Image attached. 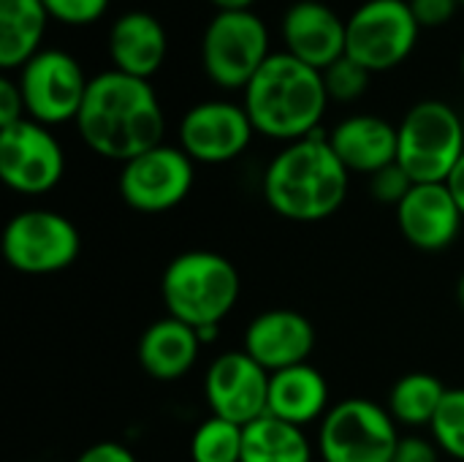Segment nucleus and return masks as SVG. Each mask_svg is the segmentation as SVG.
<instances>
[{
    "mask_svg": "<svg viewBox=\"0 0 464 462\" xmlns=\"http://www.w3.org/2000/svg\"><path fill=\"white\" fill-rule=\"evenodd\" d=\"M397 163L419 182H446L464 155V125L446 101H419L397 125Z\"/></svg>",
    "mask_w": 464,
    "mask_h": 462,
    "instance_id": "5",
    "label": "nucleus"
},
{
    "mask_svg": "<svg viewBox=\"0 0 464 462\" xmlns=\"http://www.w3.org/2000/svg\"><path fill=\"white\" fill-rule=\"evenodd\" d=\"M457 3H459V5H462V8H464V0H457Z\"/></svg>",
    "mask_w": 464,
    "mask_h": 462,
    "instance_id": "39",
    "label": "nucleus"
},
{
    "mask_svg": "<svg viewBox=\"0 0 464 462\" xmlns=\"http://www.w3.org/2000/svg\"><path fill=\"white\" fill-rule=\"evenodd\" d=\"M49 19L60 22V25H71V27H84L98 22L106 11L111 0H41Z\"/></svg>",
    "mask_w": 464,
    "mask_h": 462,
    "instance_id": "28",
    "label": "nucleus"
},
{
    "mask_svg": "<svg viewBox=\"0 0 464 462\" xmlns=\"http://www.w3.org/2000/svg\"><path fill=\"white\" fill-rule=\"evenodd\" d=\"M242 462H313V447L302 428L264 414L245 425Z\"/></svg>",
    "mask_w": 464,
    "mask_h": 462,
    "instance_id": "23",
    "label": "nucleus"
},
{
    "mask_svg": "<svg viewBox=\"0 0 464 462\" xmlns=\"http://www.w3.org/2000/svg\"><path fill=\"white\" fill-rule=\"evenodd\" d=\"M204 395L212 417L245 428L266 414L269 373L245 351H226L209 365Z\"/></svg>",
    "mask_w": 464,
    "mask_h": 462,
    "instance_id": "14",
    "label": "nucleus"
},
{
    "mask_svg": "<svg viewBox=\"0 0 464 462\" xmlns=\"http://www.w3.org/2000/svg\"><path fill=\"white\" fill-rule=\"evenodd\" d=\"M457 302H459V308H462L464 313V272L462 278H459V283H457Z\"/></svg>",
    "mask_w": 464,
    "mask_h": 462,
    "instance_id": "37",
    "label": "nucleus"
},
{
    "mask_svg": "<svg viewBox=\"0 0 464 462\" xmlns=\"http://www.w3.org/2000/svg\"><path fill=\"white\" fill-rule=\"evenodd\" d=\"M432 436L440 452L464 462V389H449L435 419Z\"/></svg>",
    "mask_w": 464,
    "mask_h": 462,
    "instance_id": "26",
    "label": "nucleus"
},
{
    "mask_svg": "<svg viewBox=\"0 0 464 462\" xmlns=\"http://www.w3.org/2000/svg\"><path fill=\"white\" fill-rule=\"evenodd\" d=\"M256 128L242 103L201 101L179 120V147L193 163H228L239 158Z\"/></svg>",
    "mask_w": 464,
    "mask_h": 462,
    "instance_id": "13",
    "label": "nucleus"
},
{
    "mask_svg": "<svg viewBox=\"0 0 464 462\" xmlns=\"http://www.w3.org/2000/svg\"><path fill=\"white\" fill-rule=\"evenodd\" d=\"M285 52L315 71H326L345 57L348 22L321 0H299L288 5L280 22Z\"/></svg>",
    "mask_w": 464,
    "mask_h": 462,
    "instance_id": "15",
    "label": "nucleus"
},
{
    "mask_svg": "<svg viewBox=\"0 0 464 462\" xmlns=\"http://www.w3.org/2000/svg\"><path fill=\"white\" fill-rule=\"evenodd\" d=\"M446 392L449 389L440 378L430 373H408L389 392V414L394 417V422L408 428L432 425Z\"/></svg>",
    "mask_w": 464,
    "mask_h": 462,
    "instance_id": "24",
    "label": "nucleus"
},
{
    "mask_svg": "<svg viewBox=\"0 0 464 462\" xmlns=\"http://www.w3.org/2000/svg\"><path fill=\"white\" fill-rule=\"evenodd\" d=\"M201 351L193 327L166 316L150 324L139 340V365L155 381H177L190 373Z\"/></svg>",
    "mask_w": 464,
    "mask_h": 462,
    "instance_id": "21",
    "label": "nucleus"
},
{
    "mask_svg": "<svg viewBox=\"0 0 464 462\" xmlns=\"http://www.w3.org/2000/svg\"><path fill=\"white\" fill-rule=\"evenodd\" d=\"M76 131L95 155L128 163L163 144L166 117L147 79L109 68L90 79Z\"/></svg>",
    "mask_w": 464,
    "mask_h": 462,
    "instance_id": "1",
    "label": "nucleus"
},
{
    "mask_svg": "<svg viewBox=\"0 0 464 462\" xmlns=\"http://www.w3.org/2000/svg\"><path fill=\"white\" fill-rule=\"evenodd\" d=\"M413 185L416 182L411 180V174L400 163H392V166L370 174V193L375 196V202L394 207V210L405 202V196L411 193Z\"/></svg>",
    "mask_w": 464,
    "mask_h": 462,
    "instance_id": "29",
    "label": "nucleus"
},
{
    "mask_svg": "<svg viewBox=\"0 0 464 462\" xmlns=\"http://www.w3.org/2000/svg\"><path fill=\"white\" fill-rule=\"evenodd\" d=\"M462 76H464V52H462Z\"/></svg>",
    "mask_w": 464,
    "mask_h": 462,
    "instance_id": "38",
    "label": "nucleus"
},
{
    "mask_svg": "<svg viewBox=\"0 0 464 462\" xmlns=\"http://www.w3.org/2000/svg\"><path fill=\"white\" fill-rule=\"evenodd\" d=\"M329 411V384L310 362L269 373L266 414L294 428L324 419Z\"/></svg>",
    "mask_w": 464,
    "mask_h": 462,
    "instance_id": "20",
    "label": "nucleus"
},
{
    "mask_svg": "<svg viewBox=\"0 0 464 462\" xmlns=\"http://www.w3.org/2000/svg\"><path fill=\"white\" fill-rule=\"evenodd\" d=\"M49 14L41 0H0V68L16 71L41 52Z\"/></svg>",
    "mask_w": 464,
    "mask_h": 462,
    "instance_id": "22",
    "label": "nucleus"
},
{
    "mask_svg": "<svg viewBox=\"0 0 464 462\" xmlns=\"http://www.w3.org/2000/svg\"><path fill=\"white\" fill-rule=\"evenodd\" d=\"M408 3L421 27H440L451 22L459 8L457 0H408Z\"/></svg>",
    "mask_w": 464,
    "mask_h": 462,
    "instance_id": "30",
    "label": "nucleus"
},
{
    "mask_svg": "<svg viewBox=\"0 0 464 462\" xmlns=\"http://www.w3.org/2000/svg\"><path fill=\"white\" fill-rule=\"evenodd\" d=\"M370 71L364 65H359L356 60H351L348 54L340 57L337 63H332L324 71V84H326V95L329 101L337 103H351L356 98H362L370 87Z\"/></svg>",
    "mask_w": 464,
    "mask_h": 462,
    "instance_id": "27",
    "label": "nucleus"
},
{
    "mask_svg": "<svg viewBox=\"0 0 464 462\" xmlns=\"http://www.w3.org/2000/svg\"><path fill=\"white\" fill-rule=\"evenodd\" d=\"M24 117H27V112H24V98H22L19 82L11 76H3L0 79V128H8Z\"/></svg>",
    "mask_w": 464,
    "mask_h": 462,
    "instance_id": "31",
    "label": "nucleus"
},
{
    "mask_svg": "<svg viewBox=\"0 0 464 462\" xmlns=\"http://www.w3.org/2000/svg\"><path fill=\"white\" fill-rule=\"evenodd\" d=\"M79 251V229L52 210L16 212L3 229V256L22 275L63 272L76 261Z\"/></svg>",
    "mask_w": 464,
    "mask_h": 462,
    "instance_id": "9",
    "label": "nucleus"
},
{
    "mask_svg": "<svg viewBox=\"0 0 464 462\" xmlns=\"http://www.w3.org/2000/svg\"><path fill=\"white\" fill-rule=\"evenodd\" d=\"M242 436L245 428L220 417L201 422L190 438L193 462H242Z\"/></svg>",
    "mask_w": 464,
    "mask_h": 462,
    "instance_id": "25",
    "label": "nucleus"
},
{
    "mask_svg": "<svg viewBox=\"0 0 464 462\" xmlns=\"http://www.w3.org/2000/svg\"><path fill=\"white\" fill-rule=\"evenodd\" d=\"M242 93V106L256 133L288 144L321 131L329 103L324 74L304 65L285 49L272 52Z\"/></svg>",
    "mask_w": 464,
    "mask_h": 462,
    "instance_id": "3",
    "label": "nucleus"
},
{
    "mask_svg": "<svg viewBox=\"0 0 464 462\" xmlns=\"http://www.w3.org/2000/svg\"><path fill=\"white\" fill-rule=\"evenodd\" d=\"M446 185H449L451 196L457 199V204H459V210H462L464 215V155L459 158V163L454 166V172H451V177L446 180Z\"/></svg>",
    "mask_w": 464,
    "mask_h": 462,
    "instance_id": "34",
    "label": "nucleus"
},
{
    "mask_svg": "<svg viewBox=\"0 0 464 462\" xmlns=\"http://www.w3.org/2000/svg\"><path fill=\"white\" fill-rule=\"evenodd\" d=\"M106 49H109L114 71L150 82L166 60L169 38L158 16L136 8V11L120 14L111 22Z\"/></svg>",
    "mask_w": 464,
    "mask_h": 462,
    "instance_id": "18",
    "label": "nucleus"
},
{
    "mask_svg": "<svg viewBox=\"0 0 464 462\" xmlns=\"http://www.w3.org/2000/svg\"><path fill=\"white\" fill-rule=\"evenodd\" d=\"M348 169L329 136L315 131L285 144L264 172V199L285 221L315 223L334 215L348 199Z\"/></svg>",
    "mask_w": 464,
    "mask_h": 462,
    "instance_id": "2",
    "label": "nucleus"
},
{
    "mask_svg": "<svg viewBox=\"0 0 464 462\" xmlns=\"http://www.w3.org/2000/svg\"><path fill=\"white\" fill-rule=\"evenodd\" d=\"M65 172V152L54 133L24 117L8 128H0V177L24 196L52 191Z\"/></svg>",
    "mask_w": 464,
    "mask_h": 462,
    "instance_id": "12",
    "label": "nucleus"
},
{
    "mask_svg": "<svg viewBox=\"0 0 464 462\" xmlns=\"http://www.w3.org/2000/svg\"><path fill=\"white\" fill-rule=\"evenodd\" d=\"M315 349V329L310 319L291 308H272L258 313L245 329V354L266 373L304 365Z\"/></svg>",
    "mask_w": 464,
    "mask_h": 462,
    "instance_id": "16",
    "label": "nucleus"
},
{
    "mask_svg": "<svg viewBox=\"0 0 464 462\" xmlns=\"http://www.w3.org/2000/svg\"><path fill=\"white\" fill-rule=\"evenodd\" d=\"M218 11H250L256 0H209Z\"/></svg>",
    "mask_w": 464,
    "mask_h": 462,
    "instance_id": "35",
    "label": "nucleus"
},
{
    "mask_svg": "<svg viewBox=\"0 0 464 462\" xmlns=\"http://www.w3.org/2000/svg\"><path fill=\"white\" fill-rule=\"evenodd\" d=\"M419 33L408 0H367L348 16L345 54L370 74L392 71L411 57Z\"/></svg>",
    "mask_w": 464,
    "mask_h": 462,
    "instance_id": "8",
    "label": "nucleus"
},
{
    "mask_svg": "<svg viewBox=\"0 0 464 462\" xmlns=\"http://www.w3.org/2000/svg\"><path fill=\"white\" fill-rule=\"evenodd\" d=\"M269 54V27L253 11H218L201 38L204 74L223 90H245Z\"/></svg>",
    "mask_w": 464,
    "mask_h": 462,
    "instance_id": "6",
    "label": "nucleus"
},
{
    "mask_svg": "<svg viewBox=\"0 0 464 462\" xmlns=\"http://www.w3.org/2000/svg\"><path fill=\"white\" fill-rule=\"evenodd\" d=\"M196 335H198L201 346H207V343H212V340H218V338H220V327H218V324H212V327H201V329H196Z\"/></svg>",
    "mask_w": 464,
    "mask_h": 462,
    "instance_id": "36",
    "label": "nucleus"
},
{
    "mask_svg": "<svg viewBox=\"0 0 464 462\" xmlns=\"http://www.w3.org/2000/svg\"><path fill=\"white\" fill-rule=\"evenodd\" d=\"M196 169L182 147L158 144L128 163L120 172V199L136 212H169L182 204L193 188Z\"/></svg>",
    "mask_w": 464,
    "mask_h": 462,
    "instance_id": "11",
    "label": "nucleus"
},
{
    "mask_svg": "<svg viewBox=\"0 0 464 462\" xmlns=\"http://www.w3.org/2000/svg\"><path fill=\"white\" fill-rule=\"evenodd\" d=\"M242 291L237 267L212 251H188L169 261L160 297L171 319L201 329L223 324Z\"/></svg>",
    "mask_w": 464,
    "mask_h": 462,
    "instance_id": "4",
    "label": "nucleus"
},
{
    "mask_svg": "<svg viewBox=\"0 0 464 462\" xmlns=\"http://www.w3.org/2000/svg\"><path fill=\"white\" fill-rule=\"evenodd\" d=\"M462 210L446 182H419L397 207L402 237L427 253L446 251L462 229Z\"/></svg>",
    "mask_w": 464,
    "mask_h": 462,
    "instance_id": "17",
    "label": "nucleus"
},
{
    "mask_svg": "<svg viewBox=\"0 0 464 462\" xmlns=\"http://www.w3.org/2000/svg\"><path fill=\"white\" fill-rule=\"evenodd\" d=\"M397 444V422L389 408L364 398H348L321 419L324 462H392Z\"/></svg>",
    "mask_w": 464,
    "mask_h": 462,
    "instance_id": "7",
    "label": "nucleus"
},
{
    "mask_svg": "<svg viewBox=\"0 0 464 462\" xmlns=\"http://www.w3.org/2000/svg\"><path fill=\"white\" fill-rule=\"evenodd\" d=\"M76 462H136L133 452L122 444H114V441H101V444H92L87 447Z\"/></svg>",
    "mask_w": 464,
    "mask_h": 462,
    "instance_id": "33",
    "label": "nucleus"
},
{
    "mask_svg": "<svg viewBox=\"0 0 464 462\" xmlns=\"http://www.w3.org/2000/svg\"><path fill=\"white\" fill-rule=\"evenodd\" d=\"M329 144L348 172L375 174L397 163L400 133L397 125L378 114H351L340 125H334V131L329 133Z\"/></svg>",
    "mask_w": 464,
    "mask_h": 462,
    "instance_id": "19",
    "label": "nucleus"
},
{
    "mask_svg": "<svg viewBox=\"0 0 464 462\" xmlns=\"http://www.w3.org/2000/svg\"><path fill=\"white\" fill-rule=\"evenodd\" d=\"M392 462H440V449L427 438H400Z\"/></svg>",
    "mask_w": 464,
    "mask_h": 462,
    "instance_id": "32",
    "label": "nucleus"
},
{
    "mask_svg": "<svg viewBox=\"0 0 464 462\" xmlns=\"http://www.w3.org/2000/svg\"><path fill=\"white\" fill-rule=\"evenodd\" d=\"M16 82L27 117L46 128L68 120L76 123L90 84L79 60L65 49H41L30 63L19 68Z\"/></svg>",
    "mask_w": 464,
    "mask_h": 462,
    "instance_id": "10",
    "label": "nucleus"
}]
</instances>
